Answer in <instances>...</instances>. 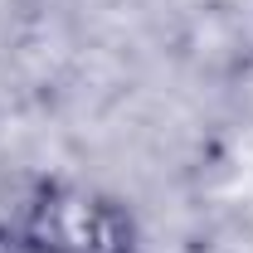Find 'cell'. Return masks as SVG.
<instances>
[{
  "instance_id": "cell-1",
  "label": "cell",
  "mask_w": 253,
  "mask_h": 253,
  "mask_svg": "<svg viewBox=\"0 0 253 253\" xmlns=\"http://www.w3.org/2000/svg\"><path fill=\"white\" fill-rule=\"evenodd\" d=\"M15 224L34 253H141L136 210L122 195L73 175L34 180Z\"/></svg>"
},
{
  "instance_id": "cell-2",
  "label": "cell",
  "mask_w": 253,
  "mask_h": 253,
  "mask_svg": "<svg viewBox=\"0 0 253 253\" xmlns=\"http://www.w3.org/2000/svg\"><path fill=\"white\" fill-rule=\"evenodd\" d=\"M0 253H34L30 239L20 234V224H15V219H0Z\"/></svg>"
}]
</instances>
